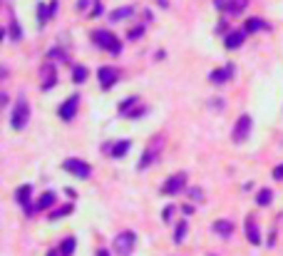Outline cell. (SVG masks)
<instances>
[{"label":"cell","mask_w":283,"mask_h":256,"mask_svg":"<svg viewBox=\"0 0 283 256\" xmlns=\"http://www.w3.org/2000/svg\"><path fill=\"white\" fill-rule=\"evenodd\" d=\"M30 122V105H28V97L25 95H18L15 105H13V112H10V124L15 132H23L28 127Z\"/></svg>","instance_id":"obj_1"},{"label":"cell","mask_w":283,"mask_h":256,"mask_svg":"<svg viewBox=\"0 0 283 256\" xmlns=\"http://www.w3.org/2000/svg\"><path fill=\"white\" fill-rule=\"evenodd\" d=\"M92 42H95L100 50H107L110 55H119V53H122V42L114 37L110 30H95V32H92Z\"/></svg>","instance_id":"obj_2"},{"label":"cell","mask_w":283,"mask_h":256,"mask_svg":"<svg viewBox=\"0 0 283 256\" xmlns=\"http://www.w3.org/2000/svg\"><path fill=\"white\" fill-rule=\"evenodd\" d=\"M114 251L119 256H132L134 251V246H137V234L132 231V229H127V231H119L117 236H114Z\"/></svg>","instance_id":"obj_3"},{"label":"cell","mask_w":283,"mask_h":256,"mask_svg":"<svg viewBox=\"0 0 283 256\" xmlns=\"http://www.w3.org/2000/svg\"><path fill=\"white\" fill-rule=\"evenodd\" d=\"M162 142H164L162 137H154L152 142L147 144V149H144L142 159L137 162V169H139V172H144L147 167H149V164H154V162L159 159V152H162Z\"/></svg>","instance_id":"obj_4"},{"label":"cell","mask_w":283,"mask_h":256,"mask_svg":"<svg viewBox=\"0 0 283 256\" xmlns=\"http://www.w3.org/2000/svg\"><path fill=\"white\" fill-rule=\"evenodd\" d=\"M62 169L70 172L72 177H80V179H89L92 177V167L87 164L85 159H80V157H67L62 162Z\"/></svg>","instance_id":"obj_5"},{"label":"cell","mask_w":283,"mask_h":256,"mask_svg":"<svg viewBox=\"0 0 283 256\" xmlns=\"http://www.w3.org/2000/svg\"><path fill=\"white\" fill-rule=\"evenodd\" d=\"M186 179H189V177H186V172H174L169 179L162 184V189H159V192H162V194H167V197H174V194H179V192H184V189H186Z\"/></svg>","instance_id":"obj_6"},{"label":"cell","mask_w":283,"mask_h":256,"mask_svg":"<svg viewBox=\"0 0 283 256\" xmlns=\"http://www.w3.org/2000/svg\"><path fill=\"white\" fill-rule=\"evenodd\" d=\"M251 127H254V119L249 114H241L233 124V132H231V140L233 142H244L249 135H251Z\"/></svg>","instance_id":"obj_7"},{"label":"cell","mask_w":283,"mask_h":256,"mask_svg":"<svg viewBox=\"0 0 283 256\" xmlns=\"http://www.w3.org/2000/svg\"><path fill=\"white\" fill-rule=\"evenodd\" d=\"M97 80H100V87L107 92V90H112L114 82L119 80V70L112 67V65H102V67L97 70Z\"/></svg>","instance_id":"obj_8"},{"label":"cell","mask_w":283,"mask_h":256,"mask_svg":"<svg viewBox=\"0 0 283 256\" xmlns=\"http://www.w3.org/2000/svg\"><path fill=\"white\" fill-rule=\"evenodd\" d=\"M77 110H80V95H70V97L57 107V114H60V119L70 122V119H75Z\"/></svg>","instance_id":"obj_9"},{"label":"cell","mask_w":283,"mask_h":256,"mask_svg":"<svg viewBox=\"0 0 283 256\" xmlns=\"http://www.w3.org/2000/svg\"><path fill=\"white\" fill-rule=\"evenodd\" d=\"M55 85H57V67L53 62H45L40 67V87H42V92H48Z\"/></svg>","instance_id":"obj_10"},{"label":"cell","mask_w":283,"mask_h":256,"mask_svg":"<svg viewBox=\"0 0 283 256\" xmlns=\"http://www.w3.org/2000/svg\"><path fill=\"white\" fill-rule=\"evenodd\" d=\"M30 194H32V187H30V184L18 187V192H15V199H18V204L25 209V217H32V214H35V204L30 201Z\"/></svg>","instance_id":"obj_11"},{"label":"cell","mask_w":283,"mask_h":256,"mask_svg":"<svg viewBox=\"0 0 283 256\" xmlns=\"http://www.w3.org/2000/svg\"><path fill=\"white\" fill-rule=\"evenodd\" d=\"M246 30L244 28H236V30H231L226 35V40H224V45H226V50H239L241 45H244V40H246Z\"/></svg>","instance_id":"obj_12"},{"label":"cell","mask_w":283,"mask_h":256,"mask_svg":"<svg viewBox=\"0 0 283 256\" xmlns=\"http://www.w3.org/2000/svg\"><path fill=\"white\" fill-rule=\"evenodd\" d=\"M233 77V65H224V67H219V70H214L211 75H209V80L214 82V85H224Z\"/></svg>","instance_id":"obj_13"},{"label":"cell","mask_w":283,"mask_h":256,"mask_svg":"<svg viewBox=\"0 0 283 256\" xmlns=\"http://www.w3.org/2000/svg\"><path fill=\"white\" fill-rule=\"evenodd\" d=\"M129 147H132L129 140H119V142H114V144H107L105 152H107L110 157H124V154L129 152Z\"/></svg>","instance_id":"obj_14"},{"label":"cell","mask_w":283,"mask_h":256,"mask_svg":"<svg viewBox=\"0 0 283 256\" xmlns=\"http://www.w3.org/2000/svg\"><path fill=\"white\" fill-rule=\"evenodd\" d=\"M246 239H249V244H254V246L261 244V231H258V227H256L254 217L246 219Z\"/></svg>","instance_id":"obj_15"},{"label":"cell","mask_w":283,"mask_h":256,"mask_svg":"<svg viewBox=\"0 0 283 256\" xmlns=\"http://www.w3.org/2000/svg\"><path fill=\"white\" fill-rule=\"evenodd\" d=\"M55 201H57V194H55V192H45L40 199L35 201V211H45V209L55 206Z\"/></svg>","instance_id":"obj_16"},{"label":"cell","mask_w":283,"mask_h":256,"mask_svg":"<svg viewBox=\"0 0 283 256\" xmlns=\"http://www.w3.org/2000/svg\"><path fill=\"white\" fill-rule=\"evenodd\" d=\"M211 229H214L219 236H224V239H228V236L233 234V224H231L228 219H219V222H214V224H211Z\"/></svg>","instance_id":"obj_17"},{"label":"cell","mask_w":283,"mask_h":256,"mask_svg":"<svg viewBox=\"0 0 283 256\" xmlns=\"http://www.w3.org/2000/svg\"><path fill=\"white\" fill-rule=\"evenodd\" d=\"M246 32H261V30H271V25L266 23V20H261V18H249L246 20V25H244Z\"/></svg>","instance_id":"obj_18"},{"label":"cell","mask_w":283,"mask_h":256,"mask_svg":"<svg viewBox=\"0 0 283 256\" xmlns=\"http://www.w3.org/2000/svg\"><path fill=\"white\" fill-rule=\"evenodd\" d=\"M10 32H8V35H10V40H15V42H18V40H23V28H20V23H18V18H15V13H13V10H10Z\"/></svg>","instance_id":"obj_19"},{"label":"cell","mask_w":283,"mask_h":256,"mask_svg":"<svg viewBox=\"0 0 283 256\" xmlns=\"http://www.w3.org/2000/svg\"><path fill=\"white\" fill-rule=\"evenodd\" d=\"M273 199V192L268 189V187H263V189H258V194H256V204L258 206H268Z\"/></svg>","instance_id":"obj_20"},{"label":"cell","mask_w":283,"mask_h":256,"mask_svg":"<svg viewBox=\"0 0 283 256\" xmlns=\"http://www.w3.org/2000/svg\"><path fill=\"white\" fill-rule=\"evenodd\" d=\"M137 102H139V97H127V100H122V102L117 105V110H119L122 117H129V107H134Z\"/></svg>","instance_id":"obj_21"},{"label":"cell","mask_w":283,"mask_h":256,"mask_svg":"<svg viewBox=\"0 0 283 256\" xmlns=\"http://www.w3.org/2000/svg\"><path fill=\"white\" fill-rule=\"evenodd\" d=\"M249 8V0H231V5H228V15H241L244 10Z\"/></svg>","instance_id":"obj_22"},{"label":"cell","mask_w":283,"mask_h":256,"mask_svg":"<svg viewBox=\"0 0 283 256\" xmlns=\"http://www.w3.org/2000/svg\"><path fill=\"white\" fill-rule=\"evenodd\" d=\"M85 80H87V67L85 65H75V67H72V82L82 85Z\"/></svg>","instance_id":"obj_23"},{"label":"cell","mask_w":283,"mask_h":256,"mask_svg":"<svg viewBox=\"0 0 283 256\" xmlns=\"http://www.w3.org/2000/svg\"><path fill=\"white\" fill-rule=\"evenodd\" d=\"M129 15H134V8H132V5H127V8H117L110 18L117 23V20H124V18H129Z\"/></svg>","instance_id":"obj_24"},{"label":"cell","mask_w":283,"mask_h":256,"mask_svg":"<svg viewBox=\"0 0 283 256\" xmlns=\"http://www.w3.org/2000/svg\"><path fill=\"white\" fill-rule=\"evenodd\" d=\"M50 18H53V13H50V5H42V3H40V5H37V23H40V25H45Z\"/></svg>","instance_id":"obj_25"},{"label":"cell","mask_w":283,"mask_h":256,"mask_svg":"<svg viewBox=\"0 0 283 256\" xmlns=\"http://www.w3.org/2000/svg\"><path fill=\"white\" fill-rule=\"evenodd\" d=\"M72 251H75V236H67V239L60 244V254L62 256H72Z\"/></svg>","instance_id":"obj_26"},{"label":"cell","mask_w":283,"mask_h":256,"mask_svg":"<svg viewBox=\"0 0 283 256\" xmlns=\"http://www.w3.org/2000/svg\"><path fill=\"white\" fill-rule=\"evenodd\" d=\"M184 236H186V222H179L176 229H174V244H181Z\"/></svg>","instance_id":"obj_27"},{"label":"cell","mask_w":283,"mask_h":256,"mask_svg":"<svg viewBox=\"0 0 283 256\" xmlns=\"http://www.w3.org/2000/svg\"><path fill=\"white\" fill-rule=\"evenodd\" d=\"M72 211V204H62L60 209H55V211H50V219L55 222V219H60V217H67Z\"/></svg>","instance_id":"obj_28"},{"label":"cell","mask_w":283,"mask_h":256,"mask_svg":"<svg viewBox=\"0 0 283 256\" xmlns=\"http://www.w3.org/2000/svg\"><path fill=\"white\" fill-rule=\"evenodd\" d=\"M48 57H50V60H60V62H67V60H70L67 53H65L62 48H53V50L48 53Z\"/></svg>","instance_id":"obj_29"},{"label":"cell","mask_w":283,"mask_h":256,"mask_svg":"<svg viewBox=\"0 0 283 256\" xmlns=\"http://www.w3.org/2000/svg\"><path fill=\"white\" fill-rule=\"evenodd\" d=\"M102 13H105V10H102V0H92V13H89V15L97 18V15H102Z\"/></svg>","instance_id":"obj_30"},{"label":"cell","mask_w":283,"mask_h":256,"mask_svg":"<svg viewBox=\"0 0 283 256\" xmlns=\"http://www.w3.org/2000/svg\"><path fill=\"white\" fill-rule=\"evenodd\" d=\"M189 197H192L194 201H201L204 199V192H201L199 187H192V189H189Z\"/></svg>","instance_id":"obj_31"},{"label":"cell","mask_w":283,"mask_h":256,"mask_svg":"<svg viewBox=\"0 0 283 256\" xmlns=\"http://www.w3.org/2000/svg\"><path fill=\"white\" fill-rule=\"evenodd\" d=\"M228 5H231V0H214V8H216V10H224V13H226Z\"/></svg>","instance_id":"obj_32"},{"label":"cell","mask_w":283,"mask_h":256,"mask_svg":"<svg viewBox=\"0 0 283 256\" xmlns=\"http://www.w3.org/2000/svg\"><path fill=\"white\" fill-rule=\"evenodd\" d=\"M142 35H144V28H132L129 30V40H137V37H142Z\"/></svg>","instance_id":"obj_33"},{"label":"cell","mask_w":283,"mask_h":256,"mask_svg":"<svg viewBox=\"0 0 283 256\" xmlns=\"http://www.w3.org/2000/svg\"><path fill=\"white\" fill-rule=\"evenodd\" d=\"M273 179H278V182L283 179V164H278V167L273 169Z\"/></svg>","instance_id":"obj_34"},{"label":"cell","mask_w":283,"mask_h":256,"mask_svg":"<svg viewBox=\"0 0 283 256\" xmlns=\"http://www.w3.org/2000/svg\"><path fill=\"white\" fill-rule=\"evenodd\" d=\"M174 209H176V206H171V204H169V206H167V209H164V222H169V219H171V214H174Z\"/></svg>","instance_id":"obj_35"},{"label":"cell","mask_w":283,"mask_h":256,"mask_svg":"<svg viewBox=\"0 0 283 256\" xmlns=\"http://www.w3.org/2000/svg\"><path fill=\"white\" fill-rule=\"evenodd\" d=\"M181 211L189 217V214H194V206H192V204H184V206H181Z\"/></svg>","instance_id":"obj_36"},{"label":"cell","mask_w":283,"mask_h":256,"mask_svg":"<svg viewBox=\"0 0 283 256\" xmlns=\"http://www.w3.org/2000/svg\"><path fill=\"white\" fill-rule=\"evenodd\" d=\"M211 107H219L221 110L224 107V100H211Z\"/></svg>","instance_id":"obj_37"},{"label":"cell","mask_w":283,"mask_h":256,"mask_svg":"<svg viewBox=\"0 0 283 256\" xmlns=\"http://www.w3.org/2000/svg\"><path fill=\"white\" fill-rule=\"evenodd\" d=\"M87 3H89V0H77V10H85Z\"/></svg>","instance_id":"obj_38"},{"label":"cell","mask_w":283,"mask_h":256,"mask_svg":"<svg viewBox=\"0 0 283 256\" xmlns=\"http://www.w3.org/2000/svg\"><path fill=\"white\" fill-rule=\"evenodd\" d=\"M216 32H226V23H219L216 25Z\"/></svg>","instance_id":"obj_39"},{"label":"cell","mask_w":283,"mask_h":256,"mask_svg":"<svg viewBox=\"0 0 283 256\" xmlns=\"http://www.w3.org/2000/svg\"><path fill=\"white\" fill-rule=\"evenodd\" d=\"M48 256H62V254H60V249H50V251H48Z\"/></svg>","instance_id":"obj_40"},{"label":"cell","mask_w":283,"mask_h":256,"mask_svg":"<svg viewBox=\"0 0 283 256\" xmlns=\"http://www.w3.org/2000/svg\"><path fill=\"white\" fill-rule=\"evenodd\" d=\"M157 3H159L162 8H169V0H157Z\"/></svg>","instance_id":"obj_41"},{"label":"cell","mask_w":283,"mask_h":256,"mask_svg":"<svg viewBox=\"0 0 283 256\" xmlns=\"http://www.w3.org/2000/svg\"><path fill=\"white\" fill-rule=\"evenodd\" d=\"M97 256H110V251H107V249H100V251H97Z\"/></svg>","instance_id":"obj_42"}]
</instances>
